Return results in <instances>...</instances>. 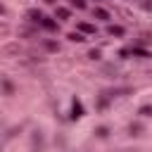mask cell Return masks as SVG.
I'll list each match as a JSON object with an SVG mask.
<instances>
[{
    "label": "cell",
    "mask_w": 152,
    "mask_h": 152,
    "mask_svg": "<svg viewBox=\"0 0 152 152\" xmlns=\"http://www.w3.org/2000/svg\"><path fill=\"white\" fill-rule=\"evenodd\" d=\"M78 116H83V104H81L78 97H74V102H71V119H78Z\"/></svg>",
    "instance_id": "cell-1"
},
{
    "label": "cell",
    "mask_w": 152,
    "mask_h": 152,
    "mask_svg": "<svg viewBox=\"0 0 152 152\" xmlns=\"http://www.w3.org/2000/svg\"><path fill=\"white\" fill-rule=\"evenodd\" d=\"M40 26H43L45 31H57V21H52V19H48V17L40 19Z\"/></svg>",
    "instance_id": "cell-2"
},
{
    "label": "cell",
    "mask_w": 152,
    "mask_h": 152,
    "mask_svg": "<svg viewBox=\"0 0 152 152\" xmlns=\"http://www.w3.org/2000/svg\"><path fill=\"white\" fill-rule=\"evenodd\" d=\"M78 31H81V33H95V26H93V24L81 21V24H78Z\"/></svg>",
    "instance_id": "cell-3"
},
{
    "label": "cell",
    "mask_w": 152,
    "mask_h": 152,
    "mask_svg": "<svg viewBox=\"0 0 152 152\" xmlns=\"http://www.w3.org/2000/svg\"><path fill=\"white\" fill-rule=\"evenodd\" d=\"M107 31H109L112 36H124V26H116V24H109Z\"/></svg>",
    "instance_id": "cell-4"
},
{
    "label": "cell",
    "mask_w": 152,
    "mask_h": 152,
    "mask_svg": "<svg viewBox=\"0 0 152 152\" xmlns=\"http://www.w3.org/2000/svg\"><path fill=\"white\" fill-rule=\"evenodd\" d=\"M95 17L107 21V19H109V12H107V10H102V7H95Z\"/></svg>",
    "instance_id": "cell-5"
},
{
    "label": "cell",
    "mask_w": 152,
    "mask_h": 152,
    "mask_svg": "<svg viewBox=\"0 0 152 152\" xmlns=\"http://www.w3.org/2000/svg\"><path fill=\"white\" fill-rule=\"evenodd\" d=\"M66 38H69V40H74V43H83V40H86V38H83L81 33H76V31H74V33H69Z\"/></svg>",
    "instance_id": "cell-6"
},
{
    "label": "cell",
    "mask_w": 152,
    "mask_h": 152,
    "mask_svg": "<svg viewBox=\"0 0 152 152\" xmlns=\"http://www.w3.org/2000/svg\"><path fill=\"white\" fill-rule=\"evenodd\" d=\"M57 17L59 19H69V10L66 7H57Z\"/></svg>",
    "instance_id": "cell-7"
},
{
    "label": "cell",
    "mask_w": 152,
    "mask_h": 152,
    "mask_svg": "<svg viewBox=\"0 0 152 152\" xmlns=\"http://www.w3.org/2000/svg\"><path fill=\"white\" fill-rule=\"evenodd\" d=\"M28 17H31L33 21H38V24H40V19H43V14H40L38 10H31V12H28Z\"/></svg>",
    "instance_id": "cell-8"
},
{
    "label": "cell",
    "mask_w": 152,
    "mask_h": 152,
    "mask_svg": "<svg viewBox=\"0 0 152 152\" xmlns=\"http://www.w3.org/2000/svg\"><path fill=\"white\" fill-rule=\"evenodd\" d=\"M95 133H97V135H100V138H104V135H107V133H109V131H107V128H104V126H100V128H97V131H95Z\"/></svg>",
    "instance_id": "cell-9"
},
{
    "label": "cell",
    "mask_w": 152,
    "mask_h": 152,
    "mask_svg": "<svg viewBox=\"0 0 152 152\" xmlns=\"http://www.w3.org/2000/svg\"><path fill=\"white\" fill-rule=\"evenodd\" d=\"M71 5H74V7H78V10H83V7H86V2H83V0H71Z\"/></svg>",
    "instance_id": "cell-10"
},
{
    "label": "cell",
    "mask_w": 152,
    "mask_h": 152,
    "mask_svg": "<svg viewBox=\"0 0 152 152\" xmlns=\"http://www.w3.org/2000/svg\"><path fill=\"white\" fill-rule=\"evenodd\" d=\"M2 88H5V90H7V93H12V90H14V88H12V83H10V81H2Z\"/></svg>",
    "instance_id": "cell-11"
},
{
    "label": "cell",
    "mask_w": 152,
    "mask_h": 152,
    "mask_svg": "<svg viewBox=\"0 0 152 152\" xmlns=\"http://www.w3.org/2000/svg\"><path fill=\"white\" fill-rule=\"evenodd\" d=\"M140 114H145V116L152 114V107H140Z\"/></svg>",
    "instance_id": "cell-12"
},
{
    "label": "cell",
    "mask_w": 152,
    "mask_h": 152,
    "mask_svg": "<svg viewBox=\"0 0 152 152\" xmlns=\"http://www.w3.org/2000/svg\"><path fill=\"white\" fill-rule=\"evenodd\" d=\"M48 2H55V0H48Z\"/></svg>",
    "instance_id": "cell-13"
},
{
    "label": "cell",
    "mask_w": 152,
    "mask_h": 152,
    "mask_svg": "<svg viewBox=\"0 0 152 152\" xmlns=\"http://www.w3.org/2000/svg\"><path fill=\"white\" fill-rule=\"evenodd\" d=\"M0 14H2V7H0Z\"/></svg>",
    "instance_id": "cell-14"
}]
</instances>
